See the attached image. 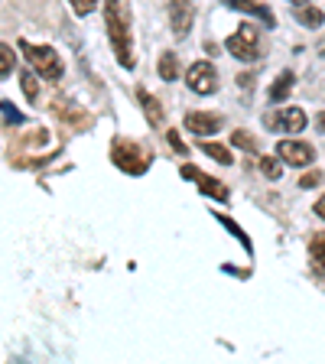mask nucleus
<instances>
[{"mask_svg": "<svg viewBox=\"0 0 325 364\" xmlns=\"http://www.w3.org/2000/svg\"><path fill=\"white\" fill-rule=\"evenodd\" d=\"M289 4H309V0H289Z\"/></svg>", "mask_w": 325, "mask_h": 364, "instance_id": "obj_28", "label": "nucleus"}, {"mask_svg": "<svg viewBox=\"0 0 325 364\" xmlns=\"http://www.w3.org/2000/svg\"><path fill=\"white\" fill-rule=\"evenodd\" d=\"M182 176H186V179H189V182H196L198 189H202L205 196H212L215 202H225V198H228V189H225V186H221V182H215L212 176L198 173V169H196V166H189V163L182 166Z\"/></svg>", "mask_w": 325, "mask_h": 364, "instance_id": "obj_9", "label": "nucleus"}, {"mask_svg": "<svg viewBox=\"0 0 325 364\" xmlns=\"http://www.w3.org/2000/svg\"><path fill=\"white\" fill-rule=\"evenodd\" d=\"M312 260H316L319 270H325V237H316V241H312Z\"/></svg>", "mask_w": 325, "mask_h": 364, "instance_id": "obj_21", "label": "nucleus"}, {"mask_svg": "<svg viewBox=\"0 0 325 364\" xmlns=\"http://www.w3.org/2000/svg\"><path fill=\"white\" fill-rule=\"evenodd\" d=\"M215 218H218V221H221V225H225V228H228V231H231V235H235V237H238V241H241V244H244V247H247V250H250V237H247V235H244V231H241V228H238V225H235V221H231V218H225V215H218V212H215Z\"/></svg>", "mask_w": 325, "mask_h": 364, "instance_id": "obj_20", "label": "nucleus"}, {"mask_svg": "<svg viewBox=\"0 0 325 364\" xmlns=\"http://www.w3.org/2000/svg\"><path fill=\"white\" fill-rule=\"evenodd\" d=\"M137 98H140V107H144V114H146V121H150V127H163L166 124V114H163V105H159L156 98H153L150 91H137Z\"/></svg>", "mask_w": 325, "mask_h": 364, "instance_id": "obj_12", "label": "nucleus"}, {"mask_svg": "<svg viewBox=\"0 0 325 364\" xmlns=\"http://www.w3.org/2000/svg\"><path fill=\"white\" fill-rule=\"evenodd\" d=\"M20 49H26V59H30L33 72L43 75L46 82H59L62 78V59L55 53L53 46H30V43H20Z\"/></svg>", "mask_w": 325, "mask_h": 364, "instance_id": "obj_4", "label": "nucleus"}, {"mask_svg": "<svg viewBox=\"0 0 325 364\" xmlns=\"http://www.w3.org/2000/svg\"><path fill=\"white\" fill-rule=\"evenodd\" d=\"M186 85H189V91H196V95H212V91L218 88V72H215L212 62H192V65L186 68Z\"/></svg>", "mask_w": 325, "mask_h": 364, "instance_id": "obj_6", "label": "nucleus"}, {"mask_svg": "<svg viewBox=\"0 0 325 364\" xmlns=\"http://www.w3.org/2000/svg\"><path fill=\"white\" fill-rule=\"evenodd\" d=\"M169 144L176 146V153H186V146H182V140H179V134H176V130H169Z\"/></svg>", "mask_w": 325, "mask_h": 364, "instance_id": "obj_26", "label": "nucleus"}, {"mask_svg": "<svg viewBox=\"0 0 325 364\" xmlns=\"http://www.w3.org/2000/svg\"><path fill=\"white\" fill-rule=\"evenodd\" d=\"M260 173H264L267 179H280L283 159H280V156H264V159H260Z\"/></svg>", "mask_w": 325, "mask_h": 364, "instance_id": "obj_19", "label": "nucleus"}, {"mask_svg": "<svg viewBox=\"0 0 325 364\" xmlns=\"http://www.w3.org/2000/svg\"><path fill=\"white\" fill-rule=\"evenodd\" d=\"M225 49L235 55L238 62H257L260 59V36H257V26L250 23H241L231 36L225 39Z\"/></svg>", "mask_w": 325, "mask_h": 364, "instance_id": "obj_3", "label": "nucleus"}, {"mask_svg": "<svg viewBox=\"0 0 325 364\" xmlns=\"http://www.w3.org/2000/svg\"><path fill=\"white\" fill-rule=\"evenodd\" d=\"M0 107H4V114H7L10 121H16V124H20V121H23V117H20V111H14V107H10V105H7V101H0Z\"/></svg>", "mask_w": 325, "mask_h": 364, "instance_id": "obj_25", "label": "nucleus"}, {"mask_svg": "<svg viewBox=\"0 0 325 364\" xmlns=\"http://www.w3.org/2000/svg\"><path fill=\"white\" fill-rule=\"evenodd\" d=\"M322 55H325V46H322Z\"/></svg>", "mask_w": 325, "mask_h": 364, "instance_id": "obj_29", "label": "nucleus"}, {"mask_svg": "<svg viewBox=\"0 0 325 364\" xmlns=\"http://www.w3.org/2000/svg\"><path fill=\"white\" fill-rule=\"evenodd\" d=\"M159 78H163V82H176V78H179V55L176 53L159 55Z\"/></svg>", "mask_w": 325, "mask_h": 364, "instance_id": "obj_14", "label": "nucleus"}, {"mask_svg": "<svg viewBox=\"0 0 325 364\" xmlns=\"http://www.w3.org/2000/svg\"><path fill=\"white\" fill-rule=\"evenodd\" d=\"M235 146H244V150H257V144H254V136L244 134V130H238V134H235Z\"/></svg>", "mask_w": 325, "mask_h": 364, "instance_id": "obj_23", "label": "nucleus"}, {"mask_svg": "<svg viewBox=\"0 0 325 364\" xmlns=\"http://www.w3.org/2000/svg\"><path fill=\"white\" fill-rule=\"evenodd\" d=\"M111 159L114 166H121L130 176H144L150 169V153L140 150L134 140H114L111 144Z\"/></svg>", "mask_w": 325, "mask_h": 364, "instance_id": "obj_2", "label": "nucleus"}, {"mask_svg": "<svg viewBox=\"0 0 325 364\" xmlns=\"http://www.w3.org/2000/svg\"><path fill=\"white\" fill-rule=\"evenodd\" d=\"M293 16L303 23L306 30H319V26L325 23V14H322V10H319V7H309V4H299Z\"/></svg>", "mask_w": 325, "mask_h": 364, "instance_id": "obj_13", "label": "nucleus"}, {"mask_svg": "<svg viewBox=\"0 0 325 364\" xmlns=\"http://www.w3.org/2000/svg\"><path fill=\"white\" fill-rule=\"evenodd\" d=\"M202 153H208V156L215 159V163H221V166H231L235 163V156H231V150L221 144H212V140H205L202 144Z\"/></svg>", "mask_w": 325, "mask_h": 364, "instance_id": "obj_16", "label": "nucleus"}, {"mask_svg": "<svg viewBox=\"0 0 325 364\" xmlns=\"http://www.w3.org/2000/svg\"><path fill=\"white\" fill-rule=\"evenodd\" d=\"M186 130L196 136H212L215 130H221V117L218 114H205V111H192L186 114Z\"/></svg>", "mask_w": 325, "mask_h": 364, "instance_id": "obj_10", "label": "nucleus"}, {"mask_svg": "<svg viewBox=\"0 0 325 364\" xmlns=\"http://www.w3.org/2000/svg\"><path fill=\"white\" fill-rule=\"evenodd\" d=\"M264 124L270 130H277V134H299V130H306L309 117H306L303 107H283V111H270V114H267Z\"/></svg>", "mask_w": 325, "mask_h": 364, "instance_id": "obj_5", "label": "nucleus"}, {"mask_svg": "<svg viewBox=\"0 0 325 364\" xmlns=\"http://www.w3.org/2000/svg\"><path fill=\"white\" fill-rule=\"evenodd\" d=\"M20 88H23V95H26V101H33V105H36V101H39V75L33 72V68L20 75Z\"/></svg>", "mask_w": 325, "mask_h": 364, "instance_id": "obj_17", "label": "nucleus"}, {"mask_svg": "<svg viewBox=\"0 0 325 364\" xmlns=\"http://www.w3.org/2000/svg\"><path fill=\"white\" fill-rule=\"evenodd\" d=\"M277 156L287 163V166H296V169H306L316 163V150L303 140H280L277 144Z\"/></svg>", "mask_w": 325, "mask_h": 364, "instance_id": "obj_7", "label": "nucleus"}, {"mask_svg": "<svg viewBox=\"0 0 325 364\" xmlns=\"http://www.w3.org/2000/svg\"><path fill=\"white\" fill-rule=\"evenodd\" d=\"M293 85H296V75L293 72H283V75L270 85V101H287V95L293 91Z\"/></svg>", "mask_w": 325, "mask_h": 364, "instance_id": "obj_15", "label": "nucleus"}, {"mask_svg": "<svg viewBox=\"0 0 325 364\" xmlns=\"http://www.w3.org/2000/svg\"><path fill=\"white\" fill-rule=\"evenodd\" d=\"M316 127H319V130H322V134H325V111H322V114H319V117H316Z\"/></svg>", "mask_w": 325, "mask_h": 364, "instance_id": "obj_27", "label": "nucleus"}, {"mask_svg": "<svg viewBox=\"0 0 325 364\" xmlns=\"http://www.w3.org/2000/svg\"><path fill=\"white\" fill-rule=\"evenodd\" d=\"M319 182H322V176H319V173H306L303 179H299V186H303V189H316Z\"/></svg>", "mask_w": 325, "mask_h": 364, "instance_id": "obj_24", "label": "nucleus"}, {"mask_svg": "<svg viewBox=\"0 0 325 364\" xmlns=\"http://www.w3.org/2000/svg\"><path fill=\"white\" fill-rule=\"evenodd\" d=\"M14 65H16V53H14V46L0 43V78L14 75Z\"/></svg>", "mask_w": 325, "mask_h": 364, "instance_id": "obj_18", "label": "nucleus"}, {"mask_svg": "<svg viewBox=\"0 0 325 364\" xmlns=\"http://www.w3.org/2000/svg\"><path fill=\"white\" fill-rule=\"evenodd\" d=\"M105 23H107V39H111L114 59L124 68H134L137 55H134V30H130L127 0H105Z\"/></svg>", "mask_w": 325, "mask_h": 364, "instance_id": "obj_1", "label": "nucleus"}, {"mask_svg": "<svg viewBox=\"0 0 325 364\" xmlns=\"http://www.w3.org/2000/svg\"><path fill=\"white\" fill-rule=\"evenodd\" d=\"M225 7H231V10H241V14H254V16H260V20L267 23V26H273L277 23V16H273V10L270 7H264V4H257V0H221Z\"/></svg>", "mask_w": 325, "mask_h": 364, "instance_id": "obj_11", "label": "nucleus"}, {"mask_svg": "<svg viewBox=\"0 0 325 364\" xmlns=\"http://www.w3.org/2000/svg\"><path fill=\"white\" fill-rule=\"evenodd\" d=\"M68 4H72V10H75L78 16H88L91 10L98 7V0H68Z\"/></svg>", "mask_w": 325, "mask_h": 364, "instance_id": "obj_22", "label": "nucleus"}, {"mask_svg": "<svg viewBox=\"0 0 325 364\" xmlns=\"http://www.w3.org/2000/svg\"><path fill=\"white\" fill-rule=\"evenodd\" d=\"M169 23L179 39L189 36L192 23H196V4L192 0H169Z\"/></svg>", "mask_w": 325, "mask_h": 364, "instance_id": "obj_8", "label": "nucleus"}]
</instances>
